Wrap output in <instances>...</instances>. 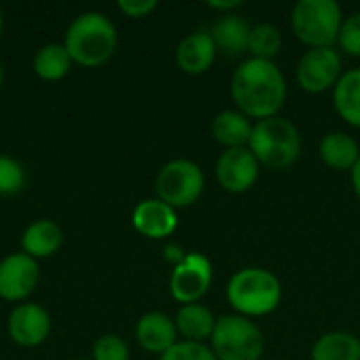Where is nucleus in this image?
<instances>
[{
    "mask_svg": "<svg viewBox=\"0 0 360 360\" xmlns=\"http://www.w3.org/2000/svg\"><path fill=\"white\" fill-rule=\"evenodd\" d=\"M230 95L247 118L266 120L278 116L287 101V78L274 61L245 59L232 74Z\"/></svg>",
    "mask_w": 360,
    "mask_h": 360,
    "instance_id": "1",
    "label": "nucleus"
},
{
    "mask_svg": "<svg viewBox=\"0 0 360 360\" xmlns=\"http://www.w3.org/2000/svg\"><path fill=\"white\" fill-rule=\"evenodd\" d=\"M63 44L72 61L80 63L82 68H99L116 53L118 32L108 15L99 11H86L72 19Z\"/></svg>",
    "mask_w": 360,
    "mask_h": 360,
    "instance_id": "2",
    "label": "nucleus"
},
{
    "mask_svg": "<svg viewBox=\"0 0 360 360\" xmlns=\"http://www.w3.org/2000/svg\"><path fill=\"white\" fill-rule=\"evenodd\" d=\"M228 304L234 314L259 319L272 314L283 300V285L278 276L266 268H243L228 281Z\"/></svg>",
    "mask_w": 360,
    "mask_h": 360,
    "instance_id": "3",
    "label": "nucleus"
},
{
    "mask_svg": "<svg viewBox=\"0 0 360 360\" xmlns=\"http://www.w3.org/2000/svg\"><path fill=\"white\" fill-rule=\"evenodd\" d=\"M247 148L262 167L285 171L293 167L302 154V133L289 118L272 116L253 124Z\"/></svg>",
    "mask_w": 360,
    "mask_h": 360,
    "instance_id": "4",
    "label": "nucleus"
},
{
    "mask_svg": "<svg viewBox=\"0 0 360 360\" xmlns=\"http://www.w3.org/2000/svg\"><path fill=\"white\" fill-rule=\"evenodd\" d=\"M344 13L335 0H297L291 8V30L308 49L335 46Z\"/></svg>",
    "mask_w": 360,
    "mask_h": 360,
    "instance_id": "5",
    "label": "nucleus"
},
{
    "mask_svg": "<svg viewBox=\"0 0 360 360\" xmlns=\"http://www.w3.org/2000/svg\"><path fill=\"white\" fill-rule=\"evenodd\" d=\"M209 342L217 360H262L264 356L262 329L240 314L219 316Z\"/></svg>",
    "mask_w": 360,
    "mask_h": 360,
    "instance_id": "6",
    "label": "nucleus"
},
{
    "mask_svg": "<svg viewBox=\"0 0 360 360\" xmlns=\"http://www.w3.org/2000/svg\"><path fill=\"white\" fill-rule=\"evenodd\" d=\"M205 192L202 169L188 158H175L162 165L156 175V198L169 207L186 209L192 207Z\"/></svg>",
    "mask_w": 360,
    "mask_h": 360,
    "instance_id": "7",
    "label": "nucleus"
},
{
    "mask_svg": "<svg viewBox=\"0 0 360 360\" xmlns=\"http://www.w3.org/2000/svg\"><path fill=\"white\" fill-rule=\"evenodd\" d=\"M342 53L335 46L325 49H308L295 70V78L302 91L310 95H321L327 91H333L338 80L342 78Z\"/></svg>",
    "mask_w": 360,
    "mask_h": 360,
    "instance_id": "8",
    "label": "nucleus"
},
{
    "mask_svg": "<svg viewBox=\"0 0 360 360\" xmlns=\"http://www.w3.org/2000/svg\"><path fill=\"white\" fill-rule=\"evenodd\" d=\"M213 266L202 253H188L186 259L173 268L169 278V289L175 302L181 306L198 304L211 289Z\"/></svg>",
    "mask_w": 360,
    "mask_h": 360,
    "instance_id": "9",
    "label": "nucleus"
},
{
    "mask_svg": "<svg viewBox=\"0 0 360 360\" xmlns=\"http://www.w3.org/2000/svg\"><path fill=\"white\" fill-rule=\"evenodd\" d=\"M259 162L249 148L224 150L215 162V179L230 194L249 192L259 179Z\"/></svg>",
    "mask_w": 360,
    "mask_h": 360,
    "instance_id": "10",
    "label": "nucleus"
},
{
    "mask_svg": "<svg viewBox=\"0 0 360 360\" xmlns=\"http://www.w3.org/2000/svg\"><path fill=\"white\" fill-rule=\"evenodd\" d=\"M38 262L27 253H11L0 262V297L6 302H23L38 285Z\"/></svg>",
    "mask_w": 360,
    "mask_h": 360,
    "instance_id": "11",
    "label": "nucleus"
},
{
    "mask_svg": "<svg viewBox=\"0 0 360 360\" xmlns=\"http://www.w3.org/2000/svg\"><path fill=\"white\" fill-rule=\"evenodd\" d=\"M6 329L15 344L36 348L44 344L51 333V316L38 304H19L11 310Z\"/></svg>",
    "mask_w": 360,
    "mask_h": 360,
    "instance_id": "12",
    "label": "nucleus"
},
{
    "mask_svg": "<svg viewBox=\"0 0 360 360\" xmlns=\"http://www.w3.org/2000/svg\"><path fill=\"white\" fill-rule=\"evenodd\" d=\"M133 226L141 236L160 240L175 232L177 211L160 198H146L133 209Z\"/></svg>",
    "mask_w": 360,
    "mask_h": 360,
    "instance_id": "13",
    "label": "nucleus"
},
{
    "mask_svg": "<svg viewBox=\"0 0 360 360\" xmlns=\"http://www.w3.org/2000/svg\"><path fill=\"white\" fill-rule=\"evenodd\" d=\"M217 57V46L211 38L209 32L198 30L181 38L175 51V61L177 68L190 76H200L211 70Z\"/></svg>",
    "mask_w": 360,
    "mask_h": 360,
    "instance_id": "14",
    "label": "nucleus"
},
{
    "mask_svg": "<svg viewBox=\"0 0 360 360\" xmlns=\"http://www.w3.org/2000/svg\"><path fill=\"white\" fill-rule=\"evenodd\" d=\"M177 335L175 321L165 312H148L135 325V340L150 354H165L179 342Z\"/></svg>",
    "mask_w": 360,
    "mask_h": 360,
    "instance_id": "15",
    "label": "nucleus"
},
{
    "mask_svg": "<svg viewBox=\"0 0 360 360\" xmlns=\"http://www.w3.org/2000/svg\"><path fill=\"white\" fill-rule=\"evenodd\" d=\"M253 124L255 122H251V118H247L236 108L221 110L219 114H215L211 122V135L224 150L247 148L253 133Z\"/></svg>",
    "mask_w": 360,
    "mask_h": 360,
    "instance_id": "16",
    "label": "nucleus"
},
{
    "mask_svg": "<svg viewBox=\"0 0 360 360\" xmlns=\"http://www.w3.org/2000/svg\"><path fill=\"white\" fill-rule=\"evenodd\" d=\"M249 32H251V23L236 13L219 17L213 23V27L209 30V34L217 46V53H226L230 57L247 53Z\"/></svg>",
    "mask_w": 360,
    "mask_h": 360,
    "instance_id": "17",
    "label": "nucleus"
},
{
    "mask_svg": "<svg viewBox=\"0 0 360 360\" xmlns=\"http://www.w3.org/2000/svg\"><path fill=\"white\" fill-rule=\"evenodd\" d=\"M61 245H63V230L53 219H38L30 224L21 236L23 253H27L34 259L51 257L53 253L59 251Z\"/></svg>",
    "mask_w": 360,
    "mask_h": 360,
    "instance_id": "18",
    "label": "nucleus"
},
{
    "mask_svg": "<svg viewBox=\"0 0 360 360\" xmlns=\"http://www.w3.org/2000/svg\"><path fill=\"white\" fill-rule=\"evenodd\" d=\"M319 156L333 171H352V167L360 158V146L352 135L333 131L321 139Z\"/></svg>",
    "mask_w": 360,
    "mask_h": 360,
    "instance_id": "19",
    "label": "nucleus"
},
{
    "mask_svg": "<svg viewBox=\"0 0 360 360\" xmlns=\"http://www.w3.org/2000/svg\"><path fill=\"white\" fill-rule=\"evenodd\" d=\"M173 321L184 342H196V344H205L207 340H211L215 323H217L213 312L202 304L181 306Z\"/></svg>",
    "mask_w": 360,
    "mask_h": 360,
    "instance_id": "20",
    "label": "nucleus"
},
{
    "mask_svg": "<svg viewBox=\"0 0 360 360\" xmlns=\"http://www.w3.org/2000/svg\"><path fill=\"white\" fill-rule=\"evenodd\" d=\"M333 105L344 122L360 129V68L342 74L333 86Z\"/></svg>",
    "mask_w": 360,
    "mask_h": 360,
    "instance_id": "21",
    "label": "nucleus"
},
{
    "mask_svg": "<svg viewBox=\"0 0 360 360\" xmlns=\"http://www.w3.org/2000/svg\"><path fill=\"white\" fill-rule=\"evenodd\" d=\"M312 360H360V340L348 331L323 333L310 352Z\"/></svg>",
    "mask_w": 360,
    "mask_h": 360,
    "instance_id": "22",
    "label": "nucleus"
},
{
    "mask_svg": "<svg viewBox=\"0 0 360 360\" xmlns=\"http://www.w3.org/2000/svg\"><path fill=\"white\" fill-rule=\"evenodd\" d=\"M72 57L65 49V44L59 42H49L44 46L38 49V53L34 55V72L42 78V80H59L70 72L72 65Z\"/></svg>",
    "mask_w": 360,
    "mask_h": 360,
    "instance_id": "23",
    "label": "nucleus"
},
{
    "mask_svg": "<svg viewBox=\"0 0 360 360\" xmlns=\"http://www.w3.org/2000/svg\"><path fill=\"white\" fill-rule=\"evenodd\" d=\"M283 49V34L272 23H255L249 32V44L247 53H251L253 59H266L274 61V57Z\"/></svg>",
    "mask_w": 360,
    "mask_h": 360,
    "instance_id": "24",
    "label": "nucleus"
},
{
    "mask_svg": "<svg viewBox=\"0 0 360 360\" xmlns=\"http://www.w3.org/2000/svg\"><path fill=\"white\" fill-rule=\"evenodd\" d=\"M25 186V169L11 156H0V196L21 192Z\"/></svg>",
    "mask_w": 360,
    "mask_h": 360,
    "instance_id": "25",
    "label": "nucleus"
},
{
    "mask_svg": "<svg viewBox=\"0 0 360 360\" xmlns=\"http://www.w3.org/2000/svg\"><path fill=\"white\" fill-rule=\"evenodd\" d=\"M338 46L344 55L360 57V11L344 17L340 36H338Z\"/></svg>",
    "mask_w": 360,
    "mask_h": 360,
    "instance_id": "26",
    "label": "nucleus"
},
{
    "mask_svg": "<svg viewBox=\"0 0 360 360\" xmlns=\"http://www.w3.org/2000/svg\"><path fill=\"white\" fill-rule=\"evenodd\" d=\"M91 360H129V346L118 335H101L93 344V359Z\"/></svg>",
    "mask_w": 360,
    "mask_h": 360,
    "instance_id": "27",
    "label": "nucleus"
},
{
    "mask_svg": "<svg viewBox=\"0 0 360 360\" xmlns=\"http://www.w3.org/2000/svg\"><path fill=\"white\" fill-rule=\"evenodd\" d=\"M160 360H217V359H215V354H213L211 346L179 340L173 348H169L165 354H160Z\"/></svg>",
    "mask_w": 360,
    "mask_h": 360,
    "instance_id": "28",
    "label": "nucleus"
},
{
    "mask_svg": "<svg viewBox=\"0 0 360 360\" xmlns=\"http://www.w3.org/2000/svg\"><path fill=\"white\" fill-rule=\"evenodd\" d=\"M156 6H158L156 0H118V8L131 19L148 17L152 11H156Z\"/></svg>",
    "mask_w": 360,
    "mask_h": 360,
    "instance_id": "29",
    "label": "nucleus"
},
{
    "mask_svg": "<svg viewBox=\"0 0 360 360\" xmlns=\"http://www.w3.org/2000/svg\"><path fill=\"white\" fill-rule=\"evenodd\" d=\"M162 255H165V259H167L169 264H173V268H175V266H179V264L186 259V255H188V253H186L179 245H173V243H171V245H167V247H165Z\"/></svg>",
    "mask_w": 360,
    "mask_h": 360,
    "instance_id": "30",
    "label": "nucleus"
},
{
    "mask_svg": "<svg viewBox=\"0 0 360 360\" xmlns=\"http://www.w3.org/2000/svg\"><path fill=\"white\" fill-rule=\"evenodd\" d=\"M207 6L215 11H226V15H230V11H236L243 6V0H209Z\"/></svg>",
    "mask_w": 360,
    "mask_h": 360,
    "instance_id": "31",
    "label": "nucleus"
},
{
    "mask_svg": "<svg viewBox=\"0 0 360 360\" xmlns=\"http://www.w3.org/2000/svg\"><path fill=\"white\" fill-rule=\"evenodd\" d=\"M350 181H352V190H354L356 198L360 200V158L356 160V165L352 167V171H350Z\"/></svg>",
    "mask_w": 360,
    "mask_h": 360,
    "instance_id": "32",
    "label": "nucleus"
},
{
    "mask_svg": "<svg viewBox=\"0 0 360 360\" xmlns=\"http://www.w3.org/2000/svg\"><path fill=\"white\" fill-rule=\"evenodd\" d=\"M2 80H4V70H2V63H0V86H2Z\"/></svg>",
    "mask_w": 360,
    "mask_h": 360,
    "instance_id": "33",
    "label": "nucleus"
},
{
    "mask_svg": "<svg viewBox=\"0 0 360 360\" xmlns=\"http://www.w3.org/2000/svg\"><path fill=\"white\" fill-rule=\"evenodd\" d=\"M0 32H2V11H0Z\"/></svg>",
    "mask_w": 360,
    "mask_h": 360,
    "instance_id": "34",
    "label": "nucleus"
},
{
    "mask_svg": "<svg viewBox=\"0 0 360 360\" xmlns=\"http://www.w3.org/2000/svg\"><path fill=\"white\" fill-rule=\"evenodd\" d=\"M76 360H89V359H76Z\"/></svg>",
    "mask_w": 360,
    "mask_h": 360,
    "instance_id": "35",
    "label": "nucleus"
}]
</instances>
